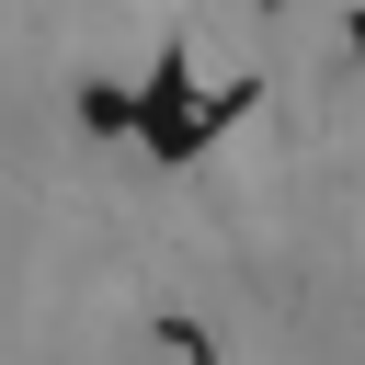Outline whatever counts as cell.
Segmentation results:
<instances>
[{"label": "cell", "mask_w": 365, "mask_h": 365, "mask_svg": "<svg viewBox=\"0 0 365 365\" xmlns=\"http://www.w3.org/2000/svg\"><path fill=\"white\" fill-rule=\"evenodd\" d=\"M80 125H91V137H114V125H137V103H125L114 80H80Z\"/></svg>", "instance_id": "obj_2"}, {"label": "cell", "mask_w": 365, "mask_h": 365, "mask_svg": "<svg viewBox=\"0 0 365 365\" xmlns=\"http://www.w3.org/2000/svg\"><path fill=\"white\" fill-rule=\"evenodd\" d=\"M137 125H148V148H160V160H182V148L205 137V103H194V68H182V46L148 68V91H137Z\"/></svg>", "instance_id": "obj_1"}]
</instances>
